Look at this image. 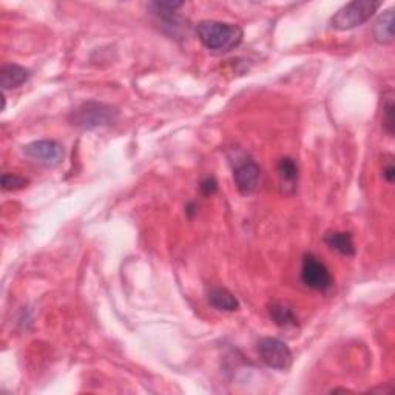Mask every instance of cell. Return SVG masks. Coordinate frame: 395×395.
<instances>
[{
    "label": "cell",
    "instance_id": "obj_1",
    "mask_svg": "<svg viewBox=\"0 0 395 395\" xmlns=\"http://www.w3.org/2000/svg\"><path fill=\"white\" fill-rule=\"evenodd\" d=\"M196 36L209 51L215 54L229 53L243 42L244 31L235 24L220 22V20H202L195 26Z\"/></svg>",
    "mask_w": 395,
    "mask_h": 395
},
{
    "label": "cell",
    "instance_id": "obj_2",
    "mask_svg": "<svg viewBox=\"0 0 395 395\" xmlns=\"http://www.w3.org/2000/svg\"><path fill=\"white\" fill-rule=\"evenodd\" d=\"M119 118V111L116 107L104 102H83L79 107L72 111L68 116V121L76 129L81 130H96L102 127L113 125Z\"/></svg>",
    "mask_w": 395,
    "mask_h": 395
},
{
    "label": "cell",
    "instance_id": "obj_3",
    "mask_svg": "<svg viewBox=\"0 0 395 395\" xmlns=\"http://www.w3.org/2000/svg\"><path fill=\"white\" fill-rule=\"evenodd\" d=\"M382 6V2H373V0H354L343 8L338 10L332 19H330V28L337 31H349L354 30L357 26H362L363 24L377 13V10Z\"/></svg>",
    "mask_w": 395,
    "mask_h": 395
},
{
    "label": "cell",
    "instance_id": "obj_4",
    "mask_svg": "<svg viewBox=\"0 0 395 395\" xmlns=\"http://www.w3.org/2000/svg\"><path fill=\"white\" fill-rule=\"evenodd\" d=\"M257 350L261 362L272 369L287 371L292 366V350L284 341L278 340V338H261L257 344Z\"/></svg>",
    "mask_w": 395,
    "mask_h": 395
},
{
    "label": "cell",
    "instance_id": "obj_5",
    "mask_svg": "<svg viewBox=\"0 0 395 395\" xmlns=\"http://www.w3.org/2000/svg\"><path fill=\"white\" fill-rule=\"evenodd\" d=\"M301 281L309 289L319 292H328L334 286V278L328 266L319 257H315L314 253H307L303 258Z\"/></svg>",
    "mask_w": 395,
    "mask_h": 395
},
{
    "label": "cell",
    "instance_id": "obj_6",
    "mask_svg": "<svg viewBox=\"0 0 395 395\" xmlns=\"http://www.w3.org/2000/svg\"><path fill=\"white\" fill-rule=\"evenodd\" d=\"M24 153L25 156L44 167H58L65 158V150L62 144L53 139L34 140L24 147Z\"/></svg>",
    "mask_w": 395,
    "mask_h": 395
},
{
    "label": "cell",
    "instance_id": "obj_7",
    "mask_svg": "<svg viewBox=\"0 0 395 395\" xmlns=\"http://www.w3.org/2000/svg\"><path fill=\"white\" fill-rule=\"evenodd\" d=\"M234 179L239 193L249 196L257 192L261 179V168L253 159H243L234 168Z\"/></svg>",
    "mask_w": 395,
    "mask_h": 395
},
{
    "label": "cell",
    "instance_id": "obj_8",
    "mask_svg": "<svg viewBox=\"0 0 395 395\" xmlns=\"http://www.w3.org/2000/svg\"><path fill=\"white\" fill-rule=\"evenodd\" d=\"M152 10L154 13L161 22L162 26L172 34V36H179L181 30H184V19H181L178 16V10L181 6H184L182 2H154L150 5Z\"/></svg>",
    "mask_w": 395,
    "mask_h": 395
},
{
    "label": "cell",
    "instance_id": "obj_9",
    "mask_svg": "<svg viewBox=\"0 0 395 395\" xmlns=\"http://www.w3.org/2000/svg\"><path fill=\"white\" fill-rule=\"evenodd\" d=\"M28 79H30V72L25 67L17 65V63H8L0 70V87L3 88V91L19 88Z\"/></svg>",
    "mask_w": 395,
    "mask_h": 395
},
{
    "label": "cell",
    "instance_id": "obj_10",
    "mask_svg": "<svg viewBox=\"0 0 395 395\" xmlns=\"http://www.w3.org/2000/svg\"><path fill=\"white\" fill-rule=\"evenodd\" d=\"M207 300L211 307L223 310V312H235V310L239 309V301L236 300V296L224 287L210 289Z\"/></svg>",
    "mask_w": 395,
    "mask_h": 395
},
{
    "label": "cell",
    "instance_id": "obj_11",
    "mask_svg": "<svg viewBox=\"0 0 395 395\" xmlns=\"http://www.w3.org/2000/svg\"><path fill=\"white\" fill-rule=\"evenodd\" d=\"M324 243L343 257L355 255L354 238H352V235L348 234V232H329V234L324 236Z\"/></svg>",
    "mask_w": 395,
    "mask_h": 395
},
{
    "label": "cell",
    "instance_id": "obj_12",
    "mask_svg": "<svg viewBox=\"0 0 395 395\" xmlns=\"http://www.w3.org/2000/svg\"><path fill=\"white\" fill-rule=\"evenodd\" d=\"M373 39L380 45H391L394 42V10L385 11L373 26Z\"/></svg>",
    "mask_w": 395,
    "mask_h": 395
},
{
    "label": "cell",
    "instance_id": "obj_13",
    "mask_svg": "<svg viewBox=\"0 0 395 395\" xmlns=\"http://www.w3.org/2000/svg\"><path fill=\"white\" fill-rule=\"evenodd\" d=\"M269 315L273 323L280 328L296 326V324H298V319H296L293 309L291 306H287L286 303L273 301L269 306Z\"/></svg>",
    "mask_w": 395,
    "mask_h": 395
},
{
    "label": "cell",
    "instance_id": "obj_14",
    "mask_svg": "<svg viewBox=\"0 0 395 395\" xmlns=\"http://www.w3.org/2000/svg\"><path fill=\"white\" fill-rule=\"evenodd\" d=\"M278 176L284 188H292L298 184V164L292 158H283L278 162Z\"/></svg>",
    "mask_w": 395,
    "mask_h": 395
},
{
    "label": "cell",
    "instance_id": "obj_15",
    "mask_svg": "<svg viewBox=\"0 0 395 395\" xmlns=\"http://www.w3.org/2000/svg\"><path fill=\"white\" fill-rule=\"evenodd\" d=\"M394 95L387 93L383 104V129L389 136L394 135Z\"/></svg>",
    "mask_w": 395,
    "mask_h": 395
},
{
    "label": "cell",
    "instance_id": "obj_16",
    "mask_svg": "<svg viewBox=\"0 0 395 395\" xmlns=\"http://www.w3.org/2000/svg\"><path fill=\"white\" fill-rule=\"evenodd\" d=\"M28 179L22 178V176L14 175V173H3L2 175V188L5 192H13V190H20L26 187Z\"/></svg>",
    "mask_w": 395,
    "mask_h": 395
},
{
    "label": "cell",
    "instance_id": "obj_17",
    "mask_svg": "<svg viewBox=\"0 0 395 395\" xmlns=\"http://www.w3.org/2000/svg\"><path fill=\"white\" fill-rule=\"evenodd\" d=\"M383 178L386 179V182H389V184H392L395 179V167H394V162L391 156L389 159L385 161V164H383Z\"/></svg>",
    "mask_w": 395,
    "mask_h": 395
},
{
    "label": "cell",
    "instance_id": "obj_18",
    "mask_svg": "<svg viewBox=\"0 0 395 395\" xmlns=\"http://www.w3.org/2000/svg\"><path fill=\"white\" fill-rule=\"evenodd\" d=\"M216 188H218V184L213 178H207L206 181H202V184H201L202 195H206V196L213 195L216 192Z\"/></svg>",
    "mask_w": 395,
    "mask_h": 395
}]
</instances>
